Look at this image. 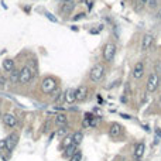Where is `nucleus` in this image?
I'll list each match as a JSON object with an SVG mask.
<instances>
[{"label": "nucleus", "instance_id": "obj_1", "mask_svg": "<svg viewBox=\"0 0 161 161\" xmlns=\"http://www.w3.org/2000/svg\"><path fill=\"white\" fill-rule=\"evenodd\" d=\"M105 76V67L102 64H96L92 67L89 72V79L92 82H99Z\"/></svg>", "mask_w": 161, "mask_h": 161}, {"label": "nucleus", "instance_id": "obj_2", "mask_svg": "<svg viewBox=\"0 0 161 161\" xmlns=\"http://www.w3.org/2000/svg\"><path fill=\"white\" fill-rule=\"evenodd\" d=\"M33 76H34V72H33V69H31V67L25 65V67H23L21 69H20V81L19 82L25 85V83H28V82H31Z\"/></svg>", "mask_w": 161, "mask_h": 161}, {"label": "nucleus", "instance_id": "obj_3", "mask_svg": "<svg viewBox=\"0 0 161 161\" xmlns=\"http://www.w3.org/2000/svg\"><path fill=\"white\" fill-rule=\"evenodd\" d=\"M41 89L44 93H52L56 89V81L51 76H47L41 83Z\"/></svg>", "mask_w": 161, "mask_h": 161}, {"label": "nucleus", "instance_id": "obj_4", "mask_svg": "<svg viewBox=\"0 0 161 161\" xmlns=\"http://www.w3.org/2000/svg\"><path fill=\"white\" fill-rule=\"evenodd\" d=\"M115 55H116V45L113 42H107L103 48V58L105 61L107 62H112L115 59Z\"/></svg>", "mask_w": 161, "mask_h": 161}, {"label": "nucleus", "instance_id": "obj_5", "mask_svg": "<svg viewBox=\"0 0 161 161\" xmlns=\"http://www.w3.org/2000/svg\"><path fill=\"white\" fill-rule=\"evenodd\" d=\"M158 86H160V85H158V75L154 72L148 76V79H147V92H150V93L155 92Z\"/></svg>", "mask_w": 161, "mask_h": 161}, {"label": "nucleus", "instance_id": "obj_6", "mask_svg": "<svg viewBox=\"0 0 161 161\" xmlns=\"http://www.w3.org/2000/svg\"><path fill=\"white\" fill-rule=\"evenodd\" d=\"M17 141H19V136H17V133H11V134H8L7 137H6V148L7 151H13L14 147L17 146Z\"/></svg>", "mask_w": 161, "mask_h": 161}, {"label": "nucleus", "instance_id": "obj_7", "mask_svg": "<svg viewBox=\"0 0 161 161\" xmlns=\"http://www.w3.org/2000/svg\"><path fill=\"white\" fill-rule=\"evenodd\" d=\"M144 75V64L143 62H136L133 67V78L134 79H140Z\"/></svg>", "mask_w": 161, "mask_h": 161}, {"label": "nucleus", "instance_id": "obj_8", "mask_svg": "<svg viewBox=\"0 0 161 161\" xmlns=\"http://www.w3.org/2000/svg\"><path fill=\"white\" fill-rule=\"evenodd\" d=\"M2 119H3V123H4L7 127H16L17 117L14 115H11V113H6V115H3Z\"/></svg>", "mask_w": 161, "mask_h": 161}, {"label": "nucleus", "instance_id": "obj_9", "mask_svg": "<svg viewBox=\"0 0 161 161\" xmlns=\"http://www.w3.org/2000/svg\"><path fill=\"white\" fill-rule=\"evenodd\" d=\"M121 130H123V127H121L119 123H112L109 127V136L113 138L119 137V136L121 134Z\"/></svg>", "mask_w": 161, "mask_h": 161}, {"label": "nucleus", "instance_id": "obj_10", "mask_svg": "<svg viewBox=\"0 0 161 161\" xmlns=\"http://www.w3.org/2000/svg\"><path fill=\"white\" fill-rule=\"evenodd\" d=\"M153 41H154V37H153L151 34H144L143 40H141V50L147 51L153 45Z\"/></svg>", "mask_w": 161, "mask_h": 161}, {"label": "nucleus", "instance_id": "obj_11", "mask_svg": "<svg viewBox=\"0 0 161 161\" xmlns=\"http://www.w3.org/2000/svg\"><path fill=\"white\" fill-rule=\"evenodd\" d=\"M144 150H146V146H144V143H137V144H136L134 153H133V155H134L136 160H138V161L141 160V157L144 155Z\"/></svg>", "mask_w": 161, "mask_h": 161}, {"label": "nucleus", "instance_id": "obj_12", "mask_svg": "<svg viewBox=\"0 0 161 161\" xmlns=\"http://www.w3.org/2000/svg\"><path fill=\"white\" fill-rule=\"evenodd\" d=\"M73 8H75V0H67V2L62 4L61 11L62 13H65V14H69Z\"/></svg>", "mask_w": 161, "mask_h": 161}, {"label": "nucleus", "instance_id": "obj_13", "mask_svg": "<svg viewBox=\"0 0 161 161\" xmlns=\"http://www.w3.org/2000/svg\"><path fill=\"white\" fill-rule=\"evenodd\" d=\"M86 92H88L86 86H79L78 89H75L76 100H78V102H82V100H85V99H86Z\"/></svg>", "mask_w": 161, "mask_h": 161}, {"label": "nucleus", "instance_id": "obj_14", "mask_svg": "<svg viewBox=\"0 0 161 161\" xmlns=\"http://www.w3.org/2000/svg\"><path fill=\"white\" fill-rule=\"evenodd\" d=\"M76 100V95H75V89H68L65 92V102L67 103H73Z\"/></svg>", "mask_w": 161, "mask_h": 161}, {"label": "nucleus", "instance_id": "obj_15", "mask_svg": "<svg viewBox=\"0 0 161 161\" xmlns=\"http://www.w3.org/2000/svg\"><path fill=\"white\" fill-rule=\"evenodd\" d=\"M3 69H4L6 72H11V71L14 69V61L13 59H10V58L4 59V61H3Z\"/></svg>", "mask_w": 161, "mask_h": 161}, {"label": "nucleus", "instance_id": "obj_16", "mask_svg": "<svg viewBox=\"0 0 161 161\" xmlns=\"http://www.w3.org/2000/svg\"><path fill=\"white\" fill-rule=\"evenodd\" d=\"M76 147H78V146H75V144H71L69 147H67V148H65V153H64V157L65 158H71L76 151H78V150H76Z\"/></svg>", "mask_w": 161, "mask_h": 161}, {"label": "nucleus", "instance_id": "obj_17", "mask_svg": "<svg viewBox=\"0 0 161 161\" xmlns=\"http://www.w3.org/2000/svg\"><path fill=\"white\" fill-rule=\"evenodd\" d=\"M82 140H83V134H82V131H75L72 134V144L79 146V144L82 143Z\"/></svg>", "mask_w": 161, "mask_h": 161}, {"label": "nucleus", "instance_id": "obj_18", "mask_svg": "<svg viewBox=\"0 0 161 161\" xmlns=\"http://www.w3.org/2000/svg\"><path fill=\"white\" fill-rule=\"evenodd\" d=\"M55 124L58 127H62V126H67V116L65 115H56L55 116Z\"/></svg>", "mask_w": 161, "mask_h": 161}, {"label": "nucleus", "instance_id": "obj_19", "mask_svg": "<svg viewBox=\"0 0 161 161\" xmlns=\"http://www.w3.org/2000/svg\"><path fill=\"white\" fill-rule=\"evenodd\" d=\"M10 81L13 82V83H17V82L20 81V71L19 69L14 68V69L10 72Z\"/></svg>", "mask_w": 161, "mask_h": 161}, {"label": "nucleus", "instance_id": "obj_20", "mask_svg": "<svg viewBox=\"0 0 161 161\" xmlns=\"http://www.w3.org/2000/svg\"><path fill=\"white\" fill-rule=\"evenodd\" d=\"M71 144H72V134H71V136H65V137H64V140H62L61 147L65 150V148H67V147H69Z\"/></svg>", "mask_w": 161, "mask_h": 161}, {"label": "nucleus", "instance_id": "obj_21", "mask_svg": "<svg viewBox=\"0 0 161 161\" xmlns=\"http://www.w3.org/2000/svg\"><path fill=\"white\" fill-rule=\"evenodd\" d=\"M82 160V153L81 151H76L72 157L69 158V161H81Z\"/></svg>", "mask_w": 161, "mask_h": 161}, {"label": "nucleus", "instance_id": "obj_22", "mask_svg": "<svg viewBox=\"0 0 161 161\" xmlns=\"http://www.w3.org/2000/svg\"><path fill=\"white\" fill-rule=\"evenodd\" d=\"M54 100H55L56 103H59V102L65 100V93H58V96H54Z\"/></svg>", "mask_w": 161, "mask_h": 161}, {"label": "nucleus", "instance_id": "obj_23", "mask_svg": "<svg viewBox=\"0 0 161 161\" xmlns=\"http://www.w3.org/2000/svg\"><path fill=\"white\" fill-rule=\"evenodd\" d=\"M67 130H68V126H62V127H59V130H58V136H65V134H67Z\"/></svg>", "mask_w": 161, "mask_h": 161}, {"label": "nucleus", "instance_id": "obj_24", "mask_svg": "<svg viewBox=\"0 0 161 161\" xmlns=\"http://www.w3.org/2000/svg\"><path fill=\"white\" fill-rule=\"evenodd\" d=\"M50 127H51V120H50V119H48V120L45 121V124H44V129H42V131H44V133H47L48 130H50Z\"/></svg>", "mask_w": 161, "mask_h": 161}, {"label": "nucleus", "instance_id": "obj_25", "mask_svg": "<svg viewBox=\"0 0 161 161\" xmlns=\"http://www.w3.org/2000/svg\"><path fill=\"white\" fill-rule=\"evenodd\" d=\"M155 73H157V75H158V73H161V61H157V62H155Z\"/></svg>", "mask_w": 161, "mask_h": 161}, {"label": "nucleus", "instance_id": "obj_26", "mask_svg": "<svg viewBox=\"0 0 161 161\" xmlns=\"http://www.w3.org/2000/svg\"><path fill=\"white\" fill-rule=\"evenodd\" d=\"M86 17V14L85 13H79V14H76L75 17H73V21H78V20H82V19H85Z\"/></svg>", "mask_w": 161, "mask_h": 161}, {"label": "nucleus", "instance_id": "obj_27", "mask_svg": "<svg viewBox=\"0 0 161 161\" xmlns=\"http://www.w3.org/2000/svg\"><path fill=\"white\" fill-rule=\"evenodd\" d=\"M45 16H47V17H48V19H50V20H51V21L56 23V19H55V17H54V16H52V14H50V13H45Z\"/></svg>", "mask_w": 161, "mask_h": 161}, {"label": "nucleus", "instance_id": "obj_28", "mask_svg": "<svg viewBox=\"0 0 161 161\" xmlns=\"http://www.w3.org/2000/svg\"><path fill=\"white\" fill-rule=\"evenodd\" d=\"M96 124H98V120H96V119H90V127H95Z\"/></svg>", "mask_w": 161, "mask_h": 161}, {"label": "nucleus", "instance_id": "obj_29", "mask_svg": "<svg viewBox=\"0 0 161 161\" xmlns=\"http://www.w3.org/2000/svg\"><path fill=\"white\" fill-rule=\"evenodd\" d=\"M3 148H6V138L4 140H0V150H3Z\"/></svg>", "mask_w": 161, "mask_h": 161}, {"label": "nucleus", "instance_id": "obj_30", "mask_svg": "<svg viewBox=\"0 0 161 161\" xmlns=\"http://www.w3.org/2000/svg\"><path fill=\"white\" fill-rule=\"evenodd\" d=\"M155 134H157L158 137H161V130L160 129H155Z\"/></svg>", "mask_w": 161, "mask_h": 161}, {"label": "nucleus", "instance_id": "obj_31", "mask_svg": "<svg viewBox=\"0 0 161 161\" xmlns=\"http://www.w3.org/2000/svg\"><path fill=\"white\" fill-rule=\"evenodd\" d=\"M140 2L143 3V4H147V6H148V3L151 2V0H140Z\"/></svg>", "mask_w": 161, "mask_h": 161}, {"label": "nucleus", "instance_id": "obj_32", "mask_svg": "<svg viewBox=\"0 0 161 161\" xmlns=\"http://www.w3.org/2000/svg\"><path fill=\"white\" fill-rule=\"evenodd\" d=\"M157 17H158V19H161V10H158V13H157Z\"/></svg>", "mask_w": 161, "mask_h": 161}, {"label": "nucleus", "instance_id": "obj_33", "mask_svg": "<svg viewBox=\"0 0 161 161\" xmlns=\"http://www.w3.org/2000/svg\"><path fill=\"white\" fill-rule=\"evenodd\" d=\"M158 85H161V76H158Z\"/></svg>", "mask_w": 161, "mask_h": 161}, {"label": "nucleus", "instance_id": "obj_34", "mask_svg": "<svg viewBox=\"0 0 161 161\" xmlns=\"http://www.w3.org/2000/svg\"><path fill=\"white\" fill-rule=\"evenodd\" d=\"M0 161H7V160H6L4 157H0Z\"/></svg>", "mask_w": 161, "mask_h": 161}, {"label": "nucleus", "instance_id": "obj_35", "mask_svg": "<svg viewBox=\"0 0 161 161\" xmlns=\"http://www.w3.org/2000/svg\"><path fill=\"white\" fill-rule=\"evenodd\" d=\"M160 102H161V96H160Z\"/></svg>", "mask_w": 161, "mask_h": 161}]
</instances>
